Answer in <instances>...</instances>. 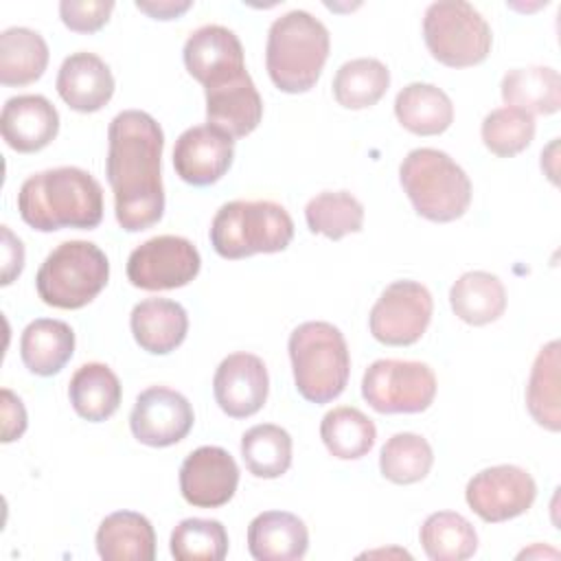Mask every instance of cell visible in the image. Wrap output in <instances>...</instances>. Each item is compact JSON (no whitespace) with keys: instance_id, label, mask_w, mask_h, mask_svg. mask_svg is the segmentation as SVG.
<instances>
[{"instance_id":"6da1fadb","label":"cell","mask_w":561,"mask_h":561,"mask_svg":"<svg viewBox=\"0 0 561 561\" xmlns=\"http://www.w3.org/2000/svg\"><path fill=\"white\" fill-rule=\"evenodd\" d=\"M162 149L164 134L151 114L125 110L112 118L105 173L114 193L116 221L127 232L147 230L162 219Z\"/></svg>"},{"instance_id":"7a4b0ae2","label":"cell","mask_w":561,"mask_h":561,"mask_svg":"<svg viewBox=\"0 0 561 561\" xmlns=\"http://www.w3.org/2000/svg\"><path fill=\"white\" fill-rule=\"evenodd\" d=\"M24 224L39 232L96 228L103 219V188L79 167H57L26 178L18 191Z\"/></svg>"},{"instance_id":"3957f363","label":"cell","mask_w":561,"mask_h":561,"mask_svg":"<svg viewBox=\"0 0 561 561\" xmlns=\"http://www.w3.org/2000/svg\"><path fill=\"white\" fill-rule=\"evenodd\" d=\"M331 48L327 26L309 11L294 9L276 18L267 31L265 66L272 83L287 94L316 85Z\"/></svg>"},{"instance_id":"277c9868","label":"cell","mask_w":561,"mask_h":561,"mask_svg":"<svg viewBox=\"0 0 561 561\" xmlns=\"http://www.w3.org/2000/svg\"><path fill=\"white\" fill-rule=\"evenodd\" d=\"M296 390L311 403L337 399L351 375V355L337 327L324 320L298 324L287 342Z\"/></svg>"},{"instance_id":"5b68a950","label":"cell","mask_w":561,"mask_h":561,"mask_svg":"<svg viewBox=\"0 0 561 561\" xmlns=\"http://www.w3.org/2000/svg\"><path fill=\"white\" fill-rule=\"evenodd\" d=\"M399 182L414 210L430 221L460 219L471 204L469 175L445 151L432 147L412 149L403 158Z\"/></svg>"},{"instance_id":"8992f818","label":"cell","mask_w":561,"mask_h":561,"mask_svg":"<svg viewBox=\"0 0 561 561\" xmlns=\"http://www.w3.org/2000/svg\"><path fill=\"white\" fill-rule=\"evenodd\" d=\"M294 239L289 213L270 199H234L224 204L210 224V243L224 259H245L285 250Z\"/></svg>"},{"instance_id":"52a82bcc","label":"cell","mask_w":561,"mask_h":561,"mask_svg":"<svg viewBox=\"0 0 561 561\" xmlns=\"http://www.w3.org/2000/svg\"><path fill=\"white\" fill-rule=\"evenodd\" d=\"M110 278V261L92 241H64L39 265V298L57 309H81L92 302Z\"/></svg>"},{"instance_id":"ba28073f","label":"cell","mask_w":561,"mask_h":561,"mask_svg":"<svg viewBox=\"0 0 561 561\" xmlns=\"http://www.w3.org/2000/svg\"><path fill=\"white\" fill-rule=\"evenodd\" d=\"M423 39L432 57L449 68H469L491 53V26L465 0H438L425 9Z\"/></svg>"},{"instance_id":"9c48e42d","label":"cell","mask_w":561,"mask_h":561,"mask_svg":"<svg viewBox=\"0 0 561 561\" xmlns=\"http://www.w3.org/2000/svg\"><path fill=\"white\" fill-rule=\"evenodd\" d=\"M362 397L379 414H416L436 397V375L423 362L377 359L362 379Z\"/></svg>"},{"instance_id":"30bf717a","label":"cell","mask_w":561,"mask_h":561,"mask_svg":"<svg viewBox=\"0 0 561 561\" xmlns=\"http://www.w3.org/2000/svg\"><path fill=\"white\" fill-rule=\"evenodd\" d=\"M434 311L432 294L416 280L390 283L370 309V333L386 346H410L421 340Z\"/></svg>"},{"instance_id":"8fae6325","label":"cell","mask_w":561,"mask_h":561,"mask_svg":"<svg viewBox=\"0 0 561 561\" xmlns=\"http://www.w3.org/2000/svg\"><path fill=\"white\" fill-rule=\"evenodd\" d=\"M199 252L188 239L160 234L131 250L127 278L138 289L162 291L188 285L199 274Z\"/></svg>"},{"instance_id":"7c38bea8","label":"cell","mask_w":561,"mask_h":561,"mask_svg":"<svg viewBox=\"0 0 561 561\" xmlns=\"http://www.w3.org/2000/svg\"><path fill=\"white\" fill-rule=\"evenodd\" d=\"M537 497L533 476L517 465H495L478 471L465 489L469 508L484 522L497 524L524 515Z\"/></svg>"},{"instance_id":"4fadbf2b","label":"cell","mask_w":561,"mask_h":561,"mask_svg":"<svg viewBox=\"0 0 561 561\" xmlns=\"http://www.w3.org/2000/svg\"><path fill=\"white\" fill-rule=\"evenodd\" d=\"M195 421L188 399L167 386H151L136 397L129 427L138 443L169 447L186 438Z\"/></svg>"},{"instance_id":"5bb4252c","label":"cell","mask_w":561,"mask_h":561,"mask_svg":"<svg viewBox=\"0 0 561 561\" xmlns=\"http://www.w3.org/2000/svg\"><path fill=\"white\" fill-rule=\"evenodd\" d=\"M237 484L239 467L224 447H197L180 467L182 497L197 508H219L228 504Z\"/></svg>"},{"instance_id":"9a60e30c","label":"cell","mask_w":561,"mask_h":561,"mask_svg":"<svg viewBox=\"0 0 561 561\" xmlns=\"http://www.w3.org/2000/svg\"><path fill=\"white\" fill-rule=\"evenodd\" d=\"M234 158V138L213 125H195L182 131L173 147L175 173L193 186L219 182Z\"/></svg>"},{"instance_id":"2e32d148","label":"cell","mask_w":561,"mask_h":561,"mask_svg":"<svg viewBox=\"0 0 561 561\" xmlns=\"http://www.w3.org/2000/svg\"><path fill=\"white\" fill-rule=\"evenodd\" d=\"M270 377L261 357L232 353L221 359L213 377V394L221 412L232 419L256 414L267 401Z\"/></svg>"},{"instance_id":"e0dca14e","label":"cell","mask_w":561,"mask_h":561,"mask_svg":"<svg viewBox=\"0 0 561 561\" xmlns=\"http://www.w3.org/2000/svg\"><path fill=\"white\" fill-rule=\"evenodd\" d=\"M182 57L188 75L204 88L228 81L245 70L239 37L219 24H206L193 31L184 44Z\"/></svg>"},{"instance_id":"ac0fdd59","label":"cell","mask_w":561,"mask_h":561,"mask_svg":"<svg viewBox=\"0 0 561 561\" xmlns=\"http://www.w3.org/2000/svg\"><path fill=\"white\" fill-rule=\"evenodd\" d=\"M204 94L208 125L221 129L230 138H243L259 127L263 118V101L248 70L204 88Z\"/></svg>"},{"instance_id":"d6986e66","label":"cell","mask_w":561,"mask_h":561,"mask_svg":"<svg viewBox=\"0 0 561 561\" xmlns=\"http://www.w3.org/2000/svg\"><path fill=\"white\" fill-rule=\"evenodd\" d=\"M0 131L13 151L35 153L55 140L59 114L42 94L11 96L0 114Z\"/></svg>"},{"instance_id":"ffe728a7","label":"cell","mask_w":561,"mask_h":561,"mask_svg":"<svg viewBox=\"0 0 561 561\" xmlns=\"http://www.w3.org/2000/svg\"><path fill=\"white\" fill-rule=\"evenodd\" d=\"M57 92L75 112H99L114 94V77L110 66L94 53H72L57 72Z\"/></svg>"},{"instance_id":"44dd1931","label":"cell","mask_w":561,"mask_h":561,"mask_svg":"<svg viewBox=\"0 0 561 561\" xmlns=\"http://www.w3.org/2000/svg\"><path fill=\"white\" fill-rule=\"evenodd\" d=\"M307 548L309 530L294 513L265 511L248 526V550L256 561H298Z\"/></svg>"},{"instance_id":"7402d4cb","label":"cell","mask_w":561,"mask_h":561,"mask_svg":"<svg viewBox=\"0 0 561 561\" xmlns=\"http://www.w3.org/2000/svg\"><path fill=\"white\" fill-rule=\"evenodd\" d=\"M136 344L151 355L175 351L188 333V316L184 307L169 298H145L129 316Z\"/></svg>"},{"instance_id":"603a6c76","label":"cell","mask_w":561,"mask_h":561,"mask_svg":"<svg viewBox=\"0 0 561 561\" xmlns=\"http://www.w3.org/2000/svg\"><path fill=\"white\" fill-rule=\"evenodd\" d=\"M96 552L103 561H153L156 533L151 522L136 511L107 515L96 530Z\"/></svg>"},{"instance_id":"cb8c5ba5","label":"cell","mask_w":561,"mask_h":561,"mask_svg":"<svg viewBox=\"0 0 561 561\" xmlns=\"http://www.w3.org/2000/svg\"><path fill=\"white\" fill-rule=\"evenodd\" d=\"M75 353V333L68 322L37 318L26 324L20 337L24 366L39 377L57 375Z\"/></svg>"},{"instance_id":"d4e9b609","label":"cell","mask_w":561,"mask_h":561,"mask_svg":"<svg viewBox=\"0 0 561 561\" xmlns=\"http://www.w3.org/2000/svg\"><path fill=\"white\" fill-rule=\"evenodd\" d=\"M397 121L416 136H438L454 123V105L447 92L432 83H408L394 99Z\"/></svg>"},{"instance_id":"484cf974","label":"cell","mask_w":561,"mask_h":561,"mask_svg":"<svg viewBox=\"0 0 561 561\" xmlns=\"http://www.w3.org/2000/svg\"><path fill=\"white\" fill-rule=\"evenodd\" d=\"M68 397L81 419L101 423L118 410L123 388L110 366L101 362H90L79 366L70 377Z\"/></svg>"},{"instance_id":"4316f807","label":"cell","mask_w":561,"mask_h":561,"mask_svg":"<svg viewBox=\"0 0 561 561\" xmlns=\"http://www.w3.org/2000/svg\"><path fill=\"white\" fill-rule=\"evenodd\" d=\"M502 99L528 114H554L561 107V77L550 66L513 68L502 77Z\"/></svg>"},{"instance_id":"83f0119b","label":"cell","mask_w":561,"mask_h":561,"mask_svg":"<svg viewBox=\"0 0 561 561\" xmlns=\"http://www.w3.org/2000/svg\"><path fill=\"white\" fill-rule=\"evenodd\" d=\"M449 305L462 322L482 327L495 322L504 313L506 289L491 272H465L449 289Z\"/></svg>"},{"instance_id":"f1b7e54d","label":"cell","mask_w":561,"mask_h":561,"mask_svg":"<svg viewBox=\"0 0 561 561\" xmlns=\"http://www.w3.org/2000/svg\"><path fill=\"white\" fill-rule=\"evenodd\" d=\"M46 39L26 26H11L0 33V83L26 85L37 81L48 66Z\"/></svg>"},{"instance_id":"f546056e","label":"cell","mask_w":561,"mask_h":561,"mask_svg":"<svg viewBox=\"0 0 561 561\" xmlns=\"http://www.w3.org/2000/svg\"><path fill=\"white\" fill-rule=\"evenodd\" d=\"M320 438L331 456L340 460H357L373 449L377 430L362 410L340 405L322 416Z\"/></svg>"},{"instance_id":"4dcf8cb0","label":"cell","mask_w":561,"mask_h":561,"mask_svg":"<svg viewBox=\"0 0 561 561\" xmlns=\"http://www.w3.org/2000/svg\"><path fill=\"white\" fill-rule=\"evenodd\" d=\"M421 546L432 561H462L478 550V533L467 517L454 511L432 513L419 533Z\"/></svg>"},{"instance_id":"1f68e13d","label":"cell","mask_w":561,"mask_h":561,"mask_svg":"<svg viewBox=\"0 0 561 561\" xmlns=\"http://www.w3.org/2000/svg\"><path fill=\"white\" fill-rule=\"evenodd\" d=\"M526 405L530 416L546 430H561L559 403V342H548L535 357L526 386Z\"/></svg>"},{"instance_id":"d6a6232c","label":"cell","mask_w":561,"mask_h":561,"mask_svg":"<svg viewBox=\"0 0 561 561\" xmlns=\"http://www.w3.org/2000/svg\"><path fill=\"white\" fill-rule=\"evenodd\" d=\"M390 72L375 57H357L342 64L333 77V96L346 110L373 107L388 90Z\"/></svg>"},{"instance_id":"836d02e7","label":"cell","mask_w":561,"mask_h":561,"mask_svg":"<svg viewBox=\"0 0 561 561\" xmlns=\"http://www.w3.org/2000/svg\"><path fill=\"white\" fill-rule=\"evenodd\" d=\"M241 458L252 476L280 478L291 465V436L274 423L254 425L241 436Z\"/></svg>"},{"instance_id":"e575fe53","label":"cell","mask_w":561,"mask_h":561,"mask_svg":"<svg viewBox=\"0 0 561 561\" xmlns=\"http://www.w3.org/2000/svg\"><path fill=\"white\" fill-rule=\"evenodd\" d=\"M307 228L327 239H342L359 232L364 226V206L348 191H324L311 197L305 206Z\"/></svg>"},{"instance_id":"d590c367","label":"cell","mask_w":561,"mask_h":561,"mask_svg":"<svg viewBox=\"0 0 561 561\" xmlns=\"http://www.w3.org/2000/svg\"><path fill=\"white\" fill-rule=\"evenodd\" d=\"M434 465V451L430 443L412 432H399L390 436L379 454L381 476L394 484L421 482Z\"/></svg>"},{"instance_id":"8d00e7d4","label":"cell","mask_w":561,"mask_h":561,"mask_svg":"<svg viewBox=\"0 0 561 561\" xmlns=\"http://www.w3.org/2000/svg\"><path fill=\"white\" fill-rule=\"evenodd\" d=\"M171 554L178 561H221L228 554V533L217 519H182L171 533Z\"/></svg>"},{"instance_id":"74e56055","label":"cell","mask_w":561,"mask_h":561,"mask_svg":"<svg viewBox=\"0 0 561 561\" xmlns=\"http://www.w3.org/2000/svg\"><path fill=\"white\" fill-rule=\"evenodd\" d=\"M480 134L484 147L491 153L500 158H513L533 142L535 118L524 110L504 105L484 116Z\"/></svg>"},{"instance_id":"f35d334b","label":"cell","mask_w":561,"mask_h":561,"mask_svg":"<svg viewBox=\"0 0 561 561\" xmlns=\"http://www.w3.org/2000/svg\"><path fill=\"white\" fill-rule=\"evenodd\" d=\"M114 2L105 0H61L59 15L61 22L75 33H96L107 24Z\"/></svg>"},{"instance_id":"ab89813d","label":"cell","mask_w":561,"mask_h":561,"mask_svg":"<svg viewBox=\"0 0 561 561\" xmlns=\"http://www.w3.org/2000/svg\"><path fill=\"white\" fill-rule=\"evenodd\" d=\"M26 410L18 394L2 388V443L18 440L26 430Z\"/></svg>"},{"instance_id":"60d3db41","label":"cell","mask_w":561,"mask_h":561,"mask_svg":"<svg viewBox=\"0 0 561 561\" xmlns=\"http://www.w3.org/2000/svg\"><path fill=\"white\" fill-rule=\"evenodd\" d=\"M24 267V245L22 241L2 226V285H11L15 276H20Z\"/></svg>"},{"instance_id":"b9f144b4","label":"cell","mask_w":561,"mask_h":561,"mask_svg":"<svg viewBox=\"0 0 561 561\" xmlns=\"http://www.w3.org/2000/svg\"><path fill=\"white\" fill-rule=\"evenodd\" d=\"M193 7L191 0H153V2H136V9L147 13L153 20H178Z\"/></svg>"}]
</instances>
